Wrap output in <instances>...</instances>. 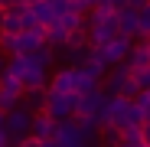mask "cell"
<instances>
[{
    "label": "cell",
    "mask_w": 150,
    "mask_h": 147,
    "mask_svg": "<svg viewBox=\"0 0 150 147\" xmlns=\"http://www.w3.org/2000/svg\"><path fill=\"white\" fill-rule=\"evenodd\" d=\"M7 75L16 79L26 92H33V88H49V65H46L39 56H16V59H7Z\"/></svg>",
    "instance_id": "cell-1"
},
{
    "label": "cell",
    "mask_w": 150,
    "mask_h": 147,
    "mask_svg": "<svg viewBox=\"0 0 150 147\" xmlns=\"http://www.w3.org/2000/svg\"><path fill=\"white\" fill-rule=\"evenodd\" d=\"M114 39H117V16H95V13H88V43H91V49L108 46Z\"/></svg>",
    "instance_id": "cell-2"
},
{
    "label": "cell",
    "mask_w": 150,
    "mask_h": 147,
    "mask_svg": "<svg viewBox=\"0 0 150 147\" xmlns=\"http://www.w3.org/2000/svg\"><path fill=\"white\" fill-rule=\"evenodd\" d=\"M131 49H134V43H131V39L117 36V39H114V43H108V46H98V49H91V56H95L98 62H101L105 69H114V65H121V62H127Z\"/></svg>",
    "instance_id": "cell-3"
},
{
    "label": "cell",
    "mask_w": 150,
    "mask_h": 147,
    "mask_svg": "<svg viewBox=\"0 0 150 147\" xmlns=\"http://www.w3.org/2000/svg\"><path fill=\"white\" fill-rule=\"evenodd\" d=\"M42 111L52 118L56 124L72 121L75 118V95H52V92H46V108Z\"/></svg>",
    "instance_id": "cell-4"
},
{
    "label": "cell",
    "mask_w": 150,
    "mask_h": 147,
    "mask_svg": "<svg viewBox=\"0 0 150 147\" xmlns=\"http://www.w3.org/2000/svg\"><path fill=\"white\" fill-rule=\"evenodd\" d=\"M4 128H7V137H10V147H13V144H20V141H26V137H30L33 114H30V111H23V108H16V111H10V114L4 118Z\"/></svg>",
    "instance_id": "cell-5"
},
{
    "label": "cell",
    "mask_w": 150,
    "mask_h": 147,
    "mask_svg": "<svg viewBox=\"0 0 150 147\" xmlns=\"http://www.w3.org/2000/svg\"><path fill=\"white\" fill-rule=\"evenodd\" d=\"M108 92L105 88H98V92H91V95H85V98H75V118H101V111H105V105H108ZM101 124V121H98Z\"/></svg>",
    "instance_id": "cell-6"
},
{
    "label": "cell",
    "mask_w": 150,
    "mask_h": 147,
    "mask_svg": "<svg viewBox=\"0 0 150 147\" xmlns=\"http://www.w3.org/2000/svg\"><path fill=\"white\" fill-rule=\"evenodd\" d=\"M56 141H59L62 147H95V144H91L95 137L85 134V131L79 128V121H75V118H72V121H62V124L56 128Z\"/></svg>",
    "instance_id": "cell-7"
},
{
    "label": "cell",
    "mask_w": 150,
    "mask_h": 147,
    "mask_svg": "<svg viewBox=\"0 0 150 147\" xmlns=\"http://www.w3.org/2000/svg\"><path fill=\"white\" fill-rule=\"evenodd\" d=\"M56 121L49 118L46 111H39V114H33V128H30V137L33 141H39V144H46V141H56Z\"/></svg>",
    "instance_id": "cell-8"
},
{
    "label": "cell",
    "mask_w": 150,
    "mask_h": 147,
    "mask_svg": "<svg viewBox=\"0 0 150 147\" xmlns=\"http://www.w3.org/2000/svg\"><path fill=\"white\" fill-rule=\"evenodd\" d=\"M131 75H134V72H131V65H127V62H121V65L108 69V75H105V79H108V85H105V92H108L111 98H117V95H121V88L131 82Z\"/></svg>",
    "instance_id": "cell-9"
},
{
    "label": "cell",
    "mask_w": 150,
    "mask_h": 147,
    "mask_svg": "<svg viewBox=\"0 0 150 147\" xmlns=\"http://www.w3.org/2000/svg\"><path fill=\"white\" fill-rule=\"evenodd\" d=\"M46 92H52V95H75V69H59L52 79H49V88Z\"/></svg>",
    "instance_id": "cell-10"
},
{
    "label": "cell",
    "mask_w": 150,
    "mask_h": 147,
    "mask_svg": "<svg viewBox=\"0 0 150 147\" xmlns=\"http://www.w3.org/2000/svg\"><path fill=\"white\" fill-rule=\"evenodd\" d=\"M30 10H33V16L39 20L42 30H49V26L56 23V0H30Z\"/></svg>",
    "instance_id": "cell-11"
},
{
    "label": "cell",
    "mask_w": 150,
    "mask_h": 147,
    "mask_svg": "<svg viewBox=\"0 0 150 147\" xmlns=\"http://www.w3.org/2000/svg\"><path fill=\"white\" fill-rule=\"evenodd\" d=\"M127 65H131V72L150 69V39H147V43H134L131 56H127Z\"/></svg>",
    "instance_id": "cell-12"
},
{
    "label": "cell",
    "mask_w": 150,
    "mask_h": 147,
    "mask_svg": "<svg viewBox=\"0 0 150 147\" xmlns=\"http://www.w3.org/2000/svg\"><path fill=\"white\" fill-rule=\"evenodd\" d=\"M20 108L30 111V114H39V111L46 108V88H33V92H26V95H23V102H20Z\"/></svg>",
    "instance_id": "cell-13"
},
{
    "label": "cell",
    "mask_w": 150,
    "mask_h": 147,
    "mask_svg": "<svg viewBox=\"0 0 150 147\" xmlns=\"http://www.w3.org/2000/svg\"><path fill=\"white\" fill-rule=\"evenodd\" d=\"M137 39L140 43L150 39V0H140V10H137Z\"/></svg>",
    "instance_id": "cell-14"
},
{
    "label": "cell",
    "mask_w": 150,
    "mask_h": 147,
    "mask_svg": "<svg viewBox=\"0 0 150 147\" xmlns=\"http://www.w3.org/2000/svg\"><path fill=\"white\" fill-rule=\"evenodd\" d=\"M98 88H101V85H98L95 79H88L82 69H75V98H85V95H91Z\"/></svg>",
    "instance_id": "cell-15"
},
{
    "label": "cell",
    "mask_w": 150,
    "mask_h": 147,
    "mask_svg": "<svg viewBox=\"0 0 150 147\" xmlns=\"http://www.w3.org/2000/svg\"><path fill=\"white\" fill-rule=\"evenodd\" d=\"M79 69H82V72H85V75H88V79H95V82H98V85H101V79H105V75H108V69H105V65H101V62H98V59H95V56H88V59H85V62H82V65H79Z\"/></svg>",
    "instance_id": "cell-16"
},
{
    "label": "cell",
    "mask_w": 150,
    "mask_h": 147,
    "mask_svg": "<svg viewBox=\"0 0 150 147\" xmlns=\"http://www.w3.org/2000/svg\"><path fill=\"white\" fill-rule=\"evenodd\" d=\"M20 33H23L20 16H13V13H0V36H20Z\"/></svg>",
    "instance_id": "cell-17"
},
{
    "label": "cell",
    "mask_w": 150,
    "mask_h": 147,
    "mask_svg": "<svg viewBox=\"0 0 150 147\" xmlns=\"http://www.w3.org/2000/svg\"><path fill=\"white\" fill-rule=\"evenodd\" d=\"M98 137H101V147H121V128H111V124H101V131H98Z\"/></svg>",
    "instance_id": "cell-18"
},
{
    "label": "cell",
    "mask_w": 150,
    "mask_h": 147,
    "mask_svg": "<svg viewBox=\"0 0 150 147\" xmlns=\"http://www.w3.org/2000/svg\"><path fill=\"white\" fill-rule=\"evenodd\" d=\"M134 85H137L140 92H150V69H140V72H134Z\"/></svg>",
    "instance_id": "cell-19"
},
{
    "label": "cell",
    "mask_w": 150,
    "mask_h": 147,
    "mask_svg": "<svg viewBox=\"0 0 150 147\" xmlns=\"http://www.w3.org/2000/svg\"><path fill=\"white\" fill-rule=\"evenodd\" d=\"M20 23H23V33H30V30H42V26H39V20H36V16H33V10H30V13H26V16H23V20H20Z\"/></svg>",
    "instance_id": "cell-20"
},
{
    "label": "cell",
    "mask_w": 150,
    "mask_h": 147,
    "mask_svg": "<svg viewBox=\"0 0 150 147\" xmlns=\"http://www.w3.org/2000/svg\"><path fill=\"white\" fill-rule=\"evenodd\" d=\"M13 147H42V144L33 141V137H26V141H20V144H13Z\"/></svg>",
    "instance_id": "cell-21"
},
{
    "label": "cell",
    "mask_w": 150,
    "mask_h": 147,
    "mask_svg": "<svg viewBox=\"0 0 150 147\" xmlns=\"http://www.w3.org/2000/svg\"><path fill=\"white\" fill-rule=\"evenodd\" d=\"M140 134H144V147H150V124H144V128H140Z\"/></svg>",
    "instance_id": "cell-22"
},
{
    "label": "cell",
    "mask_w": 150,
    "mask_h": 147,
    "mask_svg": "<svg viewBox=\"0 0 150 147\" xmlns=\"http://www.w3.org/2000/svg\"><path fill=\"white\" fill-rule=\"evenodd\" d=\"M0 147H10V137H7V128H0Z\"/></svg>",
    "instance_id": "cell-23"
},
{
    "label": "cell",
    "mask_w": 150,
    "mask_h": 147,
    "mask_svg": "<svg viewBox=\"0 0 150 147\" xmlns=\"http://www.w3.org/2000/svg\"><path fill=\"white\" fill-rule=\"evenodd\" d=\"M4 75H7V56H0V82H4Z\"/></svg>",
    "instance_id": "cell-24"
},
{
    "label": "cell",
    "mask_w": 150,
    "mask_h": 147,
    "mask_svg": "<svg viewBox=\"0 0 150 147\" xmlns=\"http://www.w3.org/2000/svg\"><path fill=\"white\" fill-rule=\"evenodd\" d=\"M42 147H62V144H59V141H46Z\"/></svg>",
    "instance_id": "cell-25"
},
{
    "label": "cell",
    "mask_w": 150,
    "mask_h": 147,
    "mask_svg": "<svg viewBox=\"0 0 150 147\" xmlns=\"http://www.w3.org/2000/svg\"><path fill=\"white\" fill-rule=\"evenodd\" d=\"M4 118H7V114H4V111H0V128H4Z\"/></svg>",
    "instance_id": "cell-26"
},
{
    "label": "cell",
    "mask_w": 150,
    "mask_h": 147,
    "mask_svg": "<svg viewBox=\"0 0 150 147\" xmlns=\"http://www.w3.org/2000/svg\"><path fill=\"white\" fill-rule=\"evenodd\" d=\"M121 147H134V144H121Z\"/></svg>",
    "instance_id": "cell-27"
}]
</instances>
